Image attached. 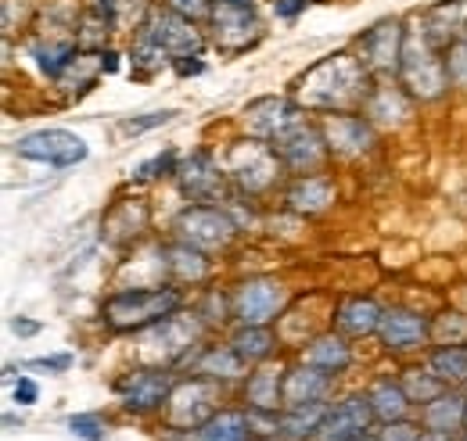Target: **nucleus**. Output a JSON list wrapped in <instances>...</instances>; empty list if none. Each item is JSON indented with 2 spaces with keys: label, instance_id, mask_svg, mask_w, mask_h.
I'll return each mask as SVG.
<instances>
[{
  "label": "nucleus",
  "instance_id": "obj_23",
  "mask_svg": "<svg viewBox=\"0 0 467 441\" xmlns=\"http://www.w3.org/2000/svg\"><path fill=\"white\" fill-rule=\"evenodd\" d=\"M285 405V374L259 370L248 377V409H281Z\"/></svg>",
  "mask_w": 467,
  "mask_h": 441
},
{
  "label": "nucleus",
  "instance_id": "obj_7",
  "mask_svg": "<svg viewBox=\"0 0 467 441\" xmlns=\"http://www.w3.org/2000/svg\"><path fill=\"white\" fill-rule=\"evenodd\" d=\"M285 305V287L277 280H244L234 294V316L241 327H266Z\"/></svg>",
  "mask_w": 467,
  "mask_h": 441
},
{
  "label": "nucleus",
  "instance_id": "obj_3",
  "mask_svg": "<svg viewBox=\"0 0 467 441\" xmlns=\"http://www.w3.org/2000/svg\"><path fill=\"white\" fill-rule=\"evenodd\" d=\"M431 36H428V29H420V33H413L403 40V79H407V87L417 94V97H424V101H431V97H439L442 90H446V83H450V72H446V65L435 57L431 51Z\"/></svg>",
  "mask_w": 467,
  "mask_h": 441
},
{
  "label": "nucleus",
  "instance_id": "obj_12",
  "mask_svg": "<svg viewBox=\"0 0 467 441\" xmlns=\"http://www.w3.org/2000/svg\"><path fill=\"white\" fill-rule=\"evenodd\" d=\"M359 61L374 72H400L403 68V29L400 22H378L374 29H367V36L359 40Z\"/></svg>",
  "mask_w": 467,
  "mask_h": 441
},
{
  "label": "nucleus",
  "instance_id": "obj_28",
  "mask_svg": "<svg viewBox=\"0 0 467 441\" xmlns=\"http://www.w3.org/2000/svg\"><path fill=\"white\" fill-rule=\"evenodd\" d=\"M241 370H244V359L234 352L231 344H223V348H209L205 355H202V363H198V377H223V381H234V377H241Z\"/></svg>",
  "mask_w": 467,
  "mask_h": 441
},
{
  "label": "nucleus",
  "instance_id": "obj_36",
  "mask_svg": "<svg viewBox=\"0 0 467 441\" xmlns=\"http://www.w3.org/2000/svg\"><path fill=\"white\" fill-rule=\"evenodd\" d=\"M36 395H40V387L33 385L29 377H18V385H15V402H18V405H33Z\"/></svg>",
  "mask_w": 467,
  "mask_h": 441
},
{
  "label": "nucleus",
  "instance_id": "obj_31",
  "mask_svg": "<svg viewBox=\"0 0 467 441\" xmlns=\"http://www.w3.org/2000/svg\"><path fill=\"white\" fill-rule=\"evenodd\" d=\"M173 115L176 111H155V115H144V118H122V122H119V133H126V137H140V133H148V129L170 122Z\"/></svg>",
  "mask_w": 467,
  "mask_h": 441
},
{
  "label": "nucleus",
  "instance_id": "obj_43",
  "mask_svg": "<svg viewBox=\"0 0 467 441\" xmlns=\"http://www.w3.org/2000/svg\"><path fill=\"white\" fill-rule=\"evenodd\" d=\"M457 441H467V427H464V431H461V438H457Z\"/></svg>",
  "mask_w": 467,
  "mask_h": 441
},
{
  "label": "nucleus",
  "instance_id": "obj_2",
  "mask_svg": "<svg viewBox=\"0 0 467 441\" xmlns=\"http://www.w3.org/2000/svg\"><path fill=\"white\" fill-rule=\"evenodd\" d=\"M180 309L176 287H130L105 302V323L112 331H148Z\"/></svg>",
  "mask_w": 467,
  "mask_h": 441
},
{
  "label": "nucleus",
  "instance_id": "obj_24",
  "mask_svg": "<svg viewBox=\"0 0 467 441\" xmlns=\"http://www.w3.org/2000/svg\"><path fill=\"white\" fill-rule=\"evenodd\" d=\"M338 327L346 333H374L381 327V309L370 298H346L338 305Z\"/></svg>",
  "mask_w": 467,
  "mask_h": 441
},
{
  "label": "nucleus",
  "instance_id": "obj_33",
  "mask_svg": "<svg viewBox=\"0 0 467 441\" xmlns=\"http://www.w3.org/2000/svg\"><path fill=\"white\" fill-rule=\"evenodd\" d=\"M378 438L381 441H417L420 438V431H417V424H410V420H392V424H385V427L378 431Z\"/></svg>",
  "mask_w": 467,
  "mask_h": 441
},
{
  "label": "nucleus",
  "instance_id": "obj_11",
  "mask_svg": "<svg viewBox=\"0 0 467 441\" xmlns=\"http://www.w3.org/2000/svg\"><path fill=\"white\" fill-rule=\"evenodd\" d=\"M119 398L133 413H151L173 398V381L166 370H137L119 385Z\"/></svg>",
  "mask_w": 467,
  "mask_h": 441
},
{
  "label": "nucleus",
  "instance_id": "obj_10",
  "mask_svg": "<svg viewBox=\"0 0 467 441\" xmlns=\"http://www.w3.org/2000/svg\"><path fill=\"white\" fill-rule=\"evenodd\" d=\"M320 144H324V140L317 137V129H313L302 115L295 118L285 133H277V137L270 140V148L277 151V159H281L285 166L298 169V172L320 166V159H324V148H320Z\"/></svg>",
  "mask_w": 467,
  "mask_h": 441
},
{
  "label": "nucleus",
  "instance_id": "obj_18",
  "mask_svg": "<svg viewBox=\"0 0 467 441\" xmlns=\"http://www.w3.org/2000/svg\"><path fill=\"white\" fill-rule=\"evenodd\" d=\"M464 413H467L464 395H461V391H442L439 398L424 402L420 420H424L428 431H446V435H453V431L464 427Z\"/></svg>",
  "mask_w": 467,
  "mask_h": 441
},
{
  "label": "nucleus",
  "instance_id": "obj_32",
  "mask_svg": "<svg viewBox=\"0 0 467 441\" xmlns=\"http://www.w3.org/2000/svg\"><path fill=\"white\" fill-rule=\"evenodd\" d=\"M176 155L173 151H166V155H155L151 162H144V166H137V179H151V176H166V172H176Z\"/></svg>",
  "mask_w": 467,
  "mask_h": 441
},
{
  "label": "nucleus",
  "instance_id": "obj_16",
  "mask_svg": "<svg viewBox=\"0 0 467 441\" xmlns=\"http://www.w3.org/2000/svg\"><path fill=\"white\" fill-rule=\"evenodd\" d=\"M331 391V374L317 370V366H298L285 374V409L288 405H302V402H324Z\"/></svg>",
  "mask_w": 467,
  "mask_h": 441
},
{
  "label": "nucleus",
  "instance_id": "obj_29",
  "mask_svg": "<svg viewBox=\"0 0 467 441\" xmlns=\"http://www.w3.org/2000/svg\"><path fill=\"white\" fill-rule=\"evenodd\" d=\"M400 385L407 387V395H410V402H431V398H439L442 391H446V381H439L435 374H424L420 377V370H407V377L400 381Z\"/></svg>",
  "mask_w": 467,
  "mask_h": 441
},
{
  "label": "nucleus",
  "instance_id": "obj_34",
  "mask_svg": "<svg viewBox=\"0 0 467 441\" xmlns=\"http://www.w3.org/2000/svg\"><path fill=\"white\" fill-rule=\"evenodd\" d=\"M446 72H450V79H453L457 87H467V44H457V47H453V55L446 61Z\"/></svg>",
  "mask_w": 467,
  "mask_h": 441
},
{
  "label": "nucleus",
  "instance_id": "obj_13",
  "mask_svg": "<svg viewBox=\"0 0 467 441\" xmlns=\"http://www.w3.org/2000/svg\"><path fill=\"white\" fill-rule=\"evenodd\" d=\"M277 169H281L277 151L266 148V144H259V140H244V144L234 148L231 172L248 187V190H263V187H270L274 176H277Z\"/></svg>",
  "mask_w": 467,
  "mask_h": 441
},
{
  "label": "nucleus",
  "instance_id": "obj_37",
  "mask_svg": "<svg viewBox=\"0 0 467 441\" xmlns=\"http://www.w3.org/2000/svg\"><path fill=\"white\" fill-rule=\"evenodd\" d=\"M170 4H173V11L187 15V18H194V15L205 7V0H170Z\"/></svg>",
  "mask_w": 467,
  "mask_h": 441
},
{
  "label": "nucleus",
  "instance_id": "obj_38",
  "mask_svg": "<svg viewBox=\"0 0 467 441\" xmlns=\"http://www.w3.org/2000/svg\"><path fill=\"white\" fill-rule=\"evenodd\" d=\"M11 331L22 333V337H29V333L40 331V323H33V320H22V316H18V320H11Z\"/></svg>",
  "mask_w": 467,
  "mask_h": 441
},
{
  "label": "nucleus",
  "instance_id": "obj_15",
  "mask_svg": "<svg viewBox=\"0 0 467 441\" xmlns=\"http://www.w3.org/2000/svg\"><path fill=\"white\" fill-rule=\"evenodd\" d=\"M176 172H180L183 190L194 201H216L223 194V172H220V166L209 155H191Z\"/></svg>",
  "mask_w": 467,
  "mask_h": 441
},
{
  "label": "nucleus",
  "instance_id": "obj_20",
  "mask_svg": "<svg viewBox=\"0 0 467 441\" xmlns=\"http://www.w3.org/2000/svg\"><path fill=\"white\" fill-rule=\"evenodd\" d=\"M191 441H252V424H248V409H220L213 413L202 427H194Z\"/></svg>",
  "mask_w": 467,
  "mask_h": 441
},
{
  "label": "nucleus",
  "instance_id": "obj_27",
  "mask_svg": "<svg viewBox=\"0 0 467 441\" xmlns=\"http://www.w3.org/2000/svg\"><path fill=\"white\" fill-rule=\"evenodd\" d=\"M274 333L266 327H241V331L231 337V348L244 359V363H263L270 352H274Z\"/></svg>",
  "mask_w": 467,
  "mask_h": 441
},
{
  "label": "nucleus",
  "instance_id": "obj_19",
  "mask_svg": "<svg viewBox=\"0 0 467 441\" xmlns=\"http://www.w3.org/2000/svg\"><path fill=\"white\" fill-rule=\"evenodd\" d=\"M327 402H302V405H288L281 413V427L277 435L288 441H306V438H317L324 416H327Z\"/></svg>",
  "mask_w": 467,
  "mask_h": 441
},
{
  "label": "nucleus",
  "instance_id": "obj_14",
  "mask_svg": "<svg viewBox=\"0 0 467 441\" xmlns=\"http://www.w3.org/2000/svg\"><path fill=\"white\" fill-rule=\"evenodd\" d=\"M431 333V323L417 313H407V309H389L381 313V327H378V337L389 352H410V348H420L424 337Z\"/></svg>",
  "mask_w": 467,
  "mask_h": 441
},
{
  "label": "nucleus",
  "instance_id": "obj_6",
  "mask_svg": "<svg viewBox=\"0 0 467 441\" xmlns=\"http://www.w3.org/2000/svg\"><path fill=\"white\" fill-rule=\"evenodd\" d=\"M176 233H180L183 244H191L198 251H216V248H227L231 244L234 222L216 205H191V209L180 212Z\"/></svg>",
  "mask_w": 467,
  "mask_h": 441
},
{
  "label": "nucleus",
  "instance_id": "obj_30",
  "mask_svg": "<svg viewBox=\"0 0 467 441\" xmlns=\"http://www.w3.org/2000/svg\"><path fill=\"white\" fill-rule=\"evenodd\" d=\"M65 424H68V431H72L76 438H83V441H105V435H109V424H105L98 413H76V416H68Z\"/></svg>",
  "mask_w": 467,
  "mask_h": 441
},
{
  "label": "nucleus",
  "instance_id": "obj_42",
  "mask_svg": "<svg viewBox=\"0 0 467 441\" xmlns=\"http://www.w3.org/2000/svg\"><path fill=\"white\" fill-rule=\"evenodd\" d=\"M352 441H381V438H378V435H370V431H367V435H359V438H352Z\"/></svg>",
  "mask_w": 467,
  "mask_h": 441
},
{
  "label": "nucleus",
  "instance_id": "obj_39",
  "mask_svg": "<svg viewBox=\"0 0 467 441\" xmlns=\"http://www.w3.org/2000/svg\"><path fill=\"white\" fill-rule=\"evenodd\" d=\"M306 7V0H277V11L285 15V18H292V15H298Z\"/></svg>",
  "mask_w": 467,
  "mask_h": 441
},
{
  "label": "nucleus",
  "instance_id": "obj_9",
  "mask_svg": "<svg viewBox=\"0 0 467 441\" xmlns=\"http://www.w3.org/2000/svg\"><path fill=\"white\" fill-rule=\"evenodd\" d=\"M374 405H370V395H349L342 402H335L317 431V441H352L359 435L370 431L374 424Z\"/></svg>",
  "mask_w": 467,
  "mask_h": 441
},
{
  "label": "nucleus",
  "instance_id": "obj_17",
  "mask_svg": "<svg viewBox=\"0 0 467 441\" xmlns=\"http://www.w3.org/2000/svg\"><path fill=\"white\" fill-rule=\"evenodd\" d=\"M324 133H327L331 151H338V155H359V151H367L374 144L370 126L363 118H356V115H335L324 126Z\"/></svg>",
  "mask_w": 467,
  "mask_h": 441
},
{
  "label": "nucleus",
  "instance_id": "obj_41",
  "mask_svg": "<svg viewBox=\"0 0 467 441\" xmlns=\"http://www.w3.org/2000/svg\"><path fill=\"white\" fill-rule=\"evenodd\" d=\"M176 68H180V76H191V72H202V61H180Z\"/></svg>",
  "mask_w": 467,
  "mask_h": 441
},
{
  "label": "nucleus",
  "instance_id": "obj_25",
  "mask_svg": "<svg viewBox=\"0 0 467 441\" xmlns=\"http://www.w3.org/2000/svg\"><path fill=\"white\" fill-rule=\"evenodd\" d=\"M335 201V190H331V183L324 179V176H306V179H298L292 187V194H288V205H292L295 212H320V209H327Z\"/></svg>",
  "mask_w": 467,
  "mask_h": 441
},
{
  "label": "nucleus",
  "instance_id": "obj_21",
  "mask_svg": "<svg viewBox=\"0 0 467 441\" xmlns=\"http://www.w3.org/2000/svg\"><path fill=\"white\" fill-rule=\"evenodd\" d=\"M309 366H317V370H324V374H342L346 366H349V344L342 341V337H335V333H324V337H317L309 348H306V355H302Z\"/></svg>",
  "mask_w": 467,
  "mask_h": 441
},
{
  "label": "nucleus",
  "instance_id": "obj_40",
  "mask_svg": "<svg viewBox=\"0 0 467 441\" xmlns=\"http://www.w3.org/2000/svg\"><path fill=\"white\" fill-rule=\"evenodd\" d=\"M417 441H457L453 435H446V431H420V438Z\"/></svg>",
  "mask_w": 467,
  "mask_h": 441
},
{
  "label": "nucleus",
  "instance_id": "obj_35",
  "mask_svg": "<svg viewBox=\"0 0 467 441\" xmlns=\"http://www.w3.org/2000/svg\"><path fill=\"white\" fill-rule=\"evenodd\" d=\"M26 366L33 370H47V374H65L72 366V355H47V359H29Z\"/></svg>",
  "mask_w": 467,
  "mask_h": 441
},
{
  "label": "nucleus",
  "instance_id": "obj_4",
  "mask_svg": "<svg viewBox=\"0 0 467 441\" xmlns=\"http://www.w3.org/2000/svg\"><path fill=\"white\" fill-rule=\"evenodd\" d=\"M15 155L51 169H72L90 155V148L83 137H76L68 129H36V133L15 140Z\"/></svg>",
  "mask_w": 467,
  "mask_h": 441
},
{
  "label": "nucleus",
  "instance_id": "obj_44",
  "mask_svg": "<svg viewBox=\"0 0 467 441\" xmlns=\"http://www.w3.org/2000/svg\"><path fill=\"white\" fill-rule=\"evenodd\" d=\"M461 391H464V395H467V381H464V387H461Z\"/></svg>",
  "mask_w": 467,
  "mask_h": 441
},
{
  "label": "nucleus",
  "instance_id": "obj_22",
  "mask_svg": "<svg viewBox=\"0 0 467 441\" xmlns=\"http://www.w3.org/2000/svg\"><path fill=\"white\" fill-rule=\"evenodd\" d=\"M370 395V405H374V416L381 424H392V420H407L410 409V395L400 381H378V385L367 391Z\"/></svg>",
  "mask_w": 467,
  "mask_h": 441
},
{
  "label": "nucleus",
  "instance_id": "obj_5",
  "mask_svg": "<svg viewBox=\"0 0 467 441\" xmlns=\"http://www.w3.org/2000/svg\"><path fill=\"white\" fill-rule=\"evenodd\" d=\"M140 36H144L148 44H155V47L166 55V61L198 57V51H202V36H198L194 22H191L187 15L173 11V7L151 11V18H148V26L140 29Z\"/></svg>",
  "mask_w": 467,
  "mask_h": 441
},
{
  "label": "nucleus",
  "instance_id": "obj_45",
  "mask_svg": "<svg viewBox=\"0 0 467 441\" xmlns=\"http://www.w3.org/2000/svg\"><path fill=\"white\" fill-rule=\"evenodd\" d=\"M464 427H467V413H464Z\"/></svg>",
  "mask_w": 467,
  "mask_h": 441
},
{
  "label": "nucleus",
  "instance_id": "obj_8",
  "mask_svg": "<svg viewBox=\"0 0 467 441\" xmlns=\"http://www.w3.org/2000/svg\"><path fill=\"white\" fill-rule=\"evenodd\" d=\"M209 18L216 29V44L223 51H241L259 36V18L248 0H216Z\"/></svg>",
  "mask_w": 467,
  "mask_h": 441
},
{
  "label": "nucleus",
  "instance_id": "obj_1",
  "mask_svg": "<svg viewBox=\"0 0 467 441\" xmlns=\"http://www.w3.org/2000/svg\"><path fill=\"white\" fill-rule=\"evenodd\" d=\"M298 97L306 108L331 111V115H346L356 105L370 101V87H367V65L356 61L352 55H331L320 65H313L302 83H298Z\"/></svg>",
  "mask_w": 467,
  "mask_h": 441
},
{
  "label": "nucleus",
  "instance_id": "obj_26",
  "mask_svg": "<svg viewBox=\"0 0 467 441\" xmlns=\"http://www.w3.org/2000/svg\"><path fill=\"white\" fill-rule=\"evenodd\" d=\"M428 366H431V374H435L439 381L464 387V381H467V348L464 344H439V348L431 352Z\"/></svg>",
  "mask_w": 467,
  "mask_h": 441
}]
</instances>
